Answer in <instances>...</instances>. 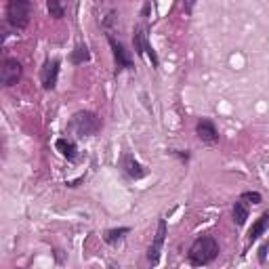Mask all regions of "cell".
<instances>
[{
	"mask_svg": "<svg viewBox=\"0 0 269 269\" xmlns=\"http://www.w3.org/2000/svg\"><path fill=\"white\" fill-rule=\"evenodd\" d=\"M187 255H189L192 265H208V263H213L219 255V242L213 236H202L192 244Z\"/></svg>",
	"mask_w": 269,
	"mask_h": 269,
	"instance_id": "obj_1",
	"label": "cell"
},
{
	"mask_svg": "<svg viewBox=\"0 0 269 269\" xmlns=\"http://www.w3.org/2000/svg\"><path fill=\"white\" fill-rule=\"evenodd\" d=\"M101 128V120L93 112H78L72 116V120L67 124V131L76 137H93Z\"/></svg>",
	"mask_w": 269,
	"mask_h": 269,
	"instance_id": "obj_2",
	"label": "cell"
},
{
	"mask_svg": "<svg viewBox=\"0 0 269 269\" xmlns=\"http://www.w3.org/2000/svg\"><path fill=\"white\" fill-rule=\"evenodd\" d=\"M29 11H32V2H27V0H11L6 4V21L15 29H25L29 23Z\"/></svg>",
	"mask_w": 269,
	"mask_h": 269,
	"instance_id": "obj_3",
	"label": "cell"
},
{
	"mask_svg": "<svg viewBox=\"0 0 269 269\" xmlns=\"http://www.w3.org/2000/svg\"><path fill=\"white\" fill-rule=\"evenodd\" d=\"M21 74H23L21 63L15 57H6L2 61V67H0V82L4 86H13L21 80Z\"/></svg>",
	"mask_w": 269,
	"mask_h": 269,
	"instance_id": "obj_4",
	"label": "cell"
},
{
	"mask_svg": "<svg viewBox=\"0 0 269 269\" xmlns=\"http://www.w3.org/2000/svg\"><path fill=\"white\" fill-rule=\"evenodd\" d=\"M107 42H109V46H112V53H114L118 69H131L133 67V59H131V55H128V51L124 48V44L118 42L112 34H107Z\"/></svg>",
	"mask_w": 269,
	"mask_h": 269,
	"instance_id": "obj_5",
	"label": "cell"
},
{
	"mask_svg": "<svg viewBox=\"0 0 269 269\" xmlns=\"http://www.w3.org/2000/svg\"><path fill=\"white\" fill-rule=\"evenodd\" d=\"M164 238H166V221H164V219H160V221H158V234L154 238L152 246L147 248V261L152 263V265H158V259H160V251H162Z\"/></svg>",
	"mask_w": 269,
	"mask_h": 269,
	"instance_id": "obj_6",
	"label": "cell"
},
{
	"mask_svg": "<svg viewBox=\"0 0 269 269\" xmlns=\"http://www.w3.org/2000/svg\"><path fill=\"white\" fill-rule=\"evenodd\" d=\"M57 78H59V59H48V61L42 65L40 82L46 91H53V88L57 86Z\"/></svg>",
	"mask_w": 269,
	"mask_h": 269,
	"instance_id": "obj_7",
	"label": "cell"
},
{
	"mask_svg": "<svg viewBox=\"0 0 269 269\" xmlns=\"http://www.w3.org/2000/svg\"><path fill=\"white\" fill-rule=\"evenodd\" d=\"M196 133H198V139L202 143H208V145H215L219 141V133L211 120H200L196 126Z\"/></svg>",
	"mask_w": 269,
	"mask_h": 269,
	"instance_id": "obj_8",
	"label": "cell"
},
{
	"mask_svg": "<svg viewBox=\"0 0 269 269\" xmlns=\"http://www.w3.org/2000/svg\"><path fill=\"white\" fill-rule=\"evenodd\" d=\"M120 166L124 168V173L131 177V179H143L147 175V171L135 160V156H131V154H124L120 158Z\"/></svg>",
	"mask_w": 269,
	"mask_h": 269,
	"instance_id": "obj_9",
	"label": "cell"
},
{
	"mask_svg": "<svg viewBox=\"0 0 269 269\" xmlns=\"http://www.w3.org/2000/svg\"><path fill=\"white\" fill-rule=\"evenodd\" d=\"M55 147L61 152L63 158H67V160H76V156H78V147L76 143L72 141V139H57V143Z\"/></svg>",
	"mask_w": 269,
	"mask_h": 269,
	"instance_id": "obj_10",
	"label": "cell"
},
{
	"mask_svg": "<svg viewBox=\"0 0 269 269\" xmlns=\"http://www.w3.org/2000/svg\"><path fill=\"white\" fill-rule=\"evenodd\" d=\"M133 44H135V51H137V55H143V53H147L149 42H147V32H145V27H143V25H139V27L135 29Z\"/></svg>",
	"mask_w": 269,
	"mask_h": 269,
	"instance_id": "obj_11",
	"label": "cell"
},
{
	"mask_svg": "<svg viewBox=\"0 0 269 269\" xmlns=\"http://www.w3.org/2000/svg\"><path fill=\"white\" fill-rule=\"evenodd\" d=\"M267 225H269V213H265V215L251 227V232H248V242H255L257 238L265 232V227H267Z\"/></svg>",
	"mask_w": 269,
	"mask_h": 269,
	"instance_id": "obj_12",
	"label": "cell"
},
{
	"mask_svg": "<svg viewBox=\"0 0 269 269\" xmlns=\"http://www.w3.org/2000/svg\"><path fill=\"white\" fill-rule=\"evenodd\" d=\"M91 61V53H88V46L86 44H78L74 51H72V63L80 65V63H86Z\"/></svg>",
	"mask_w": 269,
	"mask_h": 269,
	"instance_id": "obj_13",
	"label": "cell"
},
{
	"mask_svg": "<svg viewBox=\"0 0 269 269\" xmlns=\"http://www.w3.org/2000/svg\"><path fill=\"white\" fill-rule=\"evenodd\" d=\"M131 232L128 227H118V229H107V232L103 234V240L107 242V244H116L118 240H122V238Z\"/></svg>",
	"mask_w": 269,
	"mask_h": 269,
	"instance_id": "obj_14",
	"label": "cell"
},
{
	"mask_svg": "<svg viewBox=\"0 0 269 269\" xmlns=\"http://www.w3.org/2000/svg\"><path fill=\"white\" fill-rule=\"evenodd\" d=\"M246 219H248V208L244 202H236L234 204V223L236 225H244L246 223Z\"/></svg>",
	"mask_w": 269,
	"mask_h": 269,
	"instance_id": "obj_15",
	"label": "cell"
},
{
	"mask_svg": "<svg viewBox=\"0 0 269 269\" xmlns=\"http://www.w3.org/2000/svg\"><path fill=\"white\" fill-rule=\"evenodd\" d=\"M48 13L55 19H61V17H65V8H63V4H59L57 0H48Z\"/></svg>",
	"mask_w": 269,
	"mask_h": 269,
	"instance_id": "obj_16",
	"label": "cell"
},
{
	"mask_svg": "<svg viewBox=\"0 0 269 269\" xmlns=\"http://www.w3.org/2000/svg\"><path fill=\"white\" fill-rule=\"evenodd\" d=\"M242 200H248V202H253V204H259V202H261V194H259V192H244V194H242Z\"/></svg>",
	"mask_w": 269,
	"mask_h": 269,
	"instance_id": "obj_17",
	"label": "cell"
},
{
	"mask_svg": "<svg viewBox=\"0 0 269 269\" xmlns=\"http://www.w3.org/2000/svg\"><path fill=\"white\" fill-rule=\"evenodd\" d=\"M267 251H269V242H265L261 248H259V261L265 263V259H267Z\"/></svg>",
	"mask_w": 269,
	"mask_h": 269,
	"instance_id": "obj_18",
	"label": "cell"
}]
</instances>
